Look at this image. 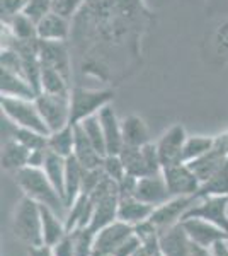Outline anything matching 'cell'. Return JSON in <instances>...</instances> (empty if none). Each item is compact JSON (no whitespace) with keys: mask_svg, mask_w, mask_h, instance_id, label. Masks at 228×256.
I'll use <instances>...</instances> for the list:
<instances>
[{"mask_svg":"<svg viewBox=\"0 0 228 256\" xmlns=\"http://www.w3.org/2000/svg\"><path fill=\"white\" fill-rule=\"evenodd\" d=\"M140 246H142V241L136 238V234H133V236L128 238L126 241L116 250V253L113 256H133L136 251H138Z\"/></svg>","mask_w":228,"mask_h":256,"instance_id":"b9f144b4","label":"cell"},{"mask_svg":"<svg viewBox=\"0 0 228 256\" xmlns=\"http://www.w3.org/2000/svg\"><path fill=\"white\" fill-rule=\"evenodd\" d=\"M153 208L155 207L138 200L136 196H119L118 220L126 222V224L135 227L136 224H140V222L150 218Z\"/></svg>","mask_w":228,"mask_h":256,"instance_id":"d6986e66","label":"cell"},{"mask_svg":"<svg viewBox=\"0 0 228 256\" xmlns=\"http://www.w3.org/2000/svg\"><path fill=\"white\" fill-rule=\"evenodd\" d=\"M119 158H121L124 169H126L128 174H133L136 178H145L152 176L150 171L145 162L142 147H133V146H123L121 152H119Z\"/></svg>","mask_w":228,"mask_h":256,"instance_id":"4dcf8cb0","label":"cell"},{"mask_svg":"<svg viewBox=\"0 0 228 256\" xmlns=\"http://www.w3.org/2000/svg\"><path fill=\"white\" fill-rule=\"evenodd\" d=\"M210 195L228 196V160L220 171H217L208 181H205L201 184L196 196H210Z\"/></svg>","mask_w":228,"mask_h":256,"instance_id":"d6a6232c","label":"cell"},{"mask_svg":"<svg viewBox=\"0 0 228 256\" xmlns=\"http://www.w3.org/2000/svg\"><path fill=\"white\" fill-rule=\"evenodd\" d=\"M73 132H75V146H73V158L82 164L85 169H94L102 166V159L104 156L99 154V150L94 147L89 137L85 135L84 128L80 125H73Z\"/></svg>","mask_w":228,"mask_h":256,"instance_id":"e0dca14e","label":"cell"},{"mask_svg":"<svg viewBox=\"0 0 228 256\" xmlns=\"http://www.w3.org/2000/svg\"><path fill=\"white\" fill-rule=\"evenodd\" d=\"M87 0H51V10L67 19H73L77 14H80Z\"/></svg>","mask_w":228,"mask_h":256,"instance_id":"d590c367","label":"cell"},{"mask_svg":"<svg viewBox=\"0 0 228 256\" xmlns=\"http://www.w3.org/2000/svg\"><path fill=\"white\" fill-rule=\"evenodd\" d=\"M215 46H217L218 53H228V20L220 24L215 32Z\"/></svg>","mask_w":228,"mask_h":256,"instance_id":"7bdbcfd3","label":"cell"},{"mask_svg":"<svg viewBox=\"0 0 228 256\" xmlns=\"http://www.w3.org/2000/svg\"><path fill=\"white\" fill-rule=\"evenodd\" d=\"M215 146V137H205V135H188V140L184 144L182 150V160L191 162V160L201 158L206 152H210Z\"/></svg>","mask_w":228,"mask_h":256,"instance_id":"1f68e13d","label":"cell"},{"mask_svg":"<svg viewBox=\"0 0 228 256\" xmlns=\"http://www.w3.org/2000/svg\"><path fill=\"white\" fill-rule=\"evenodd\" d=\"M121 128H123L124 146L143 147L145 144L152 142L147 123H145L143 118L136 116V114H128L126 118H123L121 120Z\"/></svg>","mask_w":228,"mask_h":256,"instance_id":"cb8c5ba5","label":"cell"},{"mask_svg":"<svg viewBox=\"0 0 228 256\" xmlns=\"http://www.w3.org/2000/svg\"><path fill=\"white\" fill-rule=\"evenodd\" d=\"M15 183H17V186L22 190V193L26 196L32 198L39 205H46L48 208L56 212L60 217H67L68 208L65 205V200L55 190L43 169L29 166L22 168L20 171L15 172Z\"/></svg>","mask_w":228,"mask_h":256,"instance_id":"6da1fadb","label":"cell"},{"mask_svg":"<svg viewBox=\"0 0 228 256\" xmlns=\"http://www.w3.org/2000/svg\"><path fill=\"white\" fill-rule=\"evenodd\" d=\"M70 94L63 96V94L39 92L36 96V106L43 122L46 123L49 134L70 125Z\"/></svg>","mask_w":228,"mask_h":256,"instance_id":"5b68a950","label":"cell"},{"mask_svg":"<svg viewBox=\"0 0 228 256\" xmlns=\"http://www.w3.org/2000/svg\"><path fill=\"white\" fill-rule=\"evenodd\" d=\"M106 176V172L102 171L101 168H94V169H85L84 172V180H82V192L80 195H87L89 196L90 193L94 192L95 186L102 181V178Z\"/></svg>","mask_w":228,"mask_h":256,"instance_id":"f35d334b","label":"cell"},{"mask_svg":"<svg viewBox=\"0 0 228 256\" xmlns=\"http://www.w3.org/2000/svg\"><path fill=\"white\" fill-rule=\"evenodd\" d=\"M65 168H67V159L55 154V152L48 150L43 171L46 172L48 180L51 181V184L55 186V190L60 193V196L63 200H65Z\"/></svg>","mask_w":228,"mask_h":256,"instance_id":"f546056e","label":"cell"},{"mask_svg":"<svg viewBox=\"0 0 228 256\" xmlns=\"http://www.w3.org/2000/svg\"><path fill=\"white\" fill-rule=\"evenodd\" d=\"M92 214H94V204L90 202V198L87 195H80L72 204V207H68L67 210V217H65L67 230L72 232L75 229H85V227H89L90 220H92Z\"/></svg>","mask_w":228,"mask_h":256,"instance_id":"7402d4cb","label":"cell"},{"mask_svg":"<svg viewBox=\"0 0 228 256\" xmlns=\"http://www.w3.org/2000/svg\"><path fill=\"white\" fill-rule=\"evenodd\" d=\"M12 232L27 248L43 246V220L38 202L26 195L20 198L12 218Z\"/></svg>","mask_w":228,"mask_h":256,"instance_id":"7a4b0ae2","label":"cell"},{"mask_svg":"<svg viewBox=\"0 0 228 256\" xmlns=\"http://www.w3.org/2000/svg\"><path fill=\"white\" fill-rule=\"evenodd\" d=\"M198 196H172L165 204L153 208L150 220L159 227L160 230L179 224L188 214V210L196 204Z\"/></svg>","mask_w":228,"mask_h":256,"instance_id":"30bf717a","label":"cell"},{"mask_svg":"<svg viewBox=\"0 0 228 256\" xmlns=\"http://www.w3.org/2000/svg\"><path fill=\"white\" fill-rule=\"evenodd\" d=\"M181 224L184 227L186 232H188L191 241L196 246L206 248V250H211L218 241L228 239V234L222 227L215 226L213 222H208V220H205V218H200V217L182 218Z\"/></svg>","mask_w":228,"mask_h":256,"instance_id":"7c38bea8","label":"cell"},{"mask_svg":"<svg viewBox=\"0 0 228 256\" xmlns=\"http://www.w3.org/2000/svg\"><path fill=\"white\" fill-rule=\"evenodd\" d=\"M53 256H75V238L73 232H67V236L51 248Z\"/></svg>","mask_w":228,"mask_h":256,"instance_id":"60d3db41","label":"cell"},{"mask_svg":"<svg viewBox=\"0 0 228 256\" xmlns=\"http://www.w3.org/2000/svg\"><path fill=\"white\" fill-rule=\"evenodd\" d=\"M46 156H48V148L31 150V154H29V160H27V166L29 168H36V169H43L44 162H46Z\"/></svg>","mask_w":228,"mask_h":256,"instance_id":"ee69618b","label":"cell"},{"mask_svg":"<svg viewBox=\"0 0 228 256\" xmlns=\"http://www.w3.org/2000/svg\"><path fill=\"white\" fill-rule=\"evenodd\" d=\"M49 12H51V0H27V6L24 9V14L31 18L36 24Z\"/></svg>","mask_w":228,"mask_h":256,"instance_id":"74e56055","label":"cell"},{"mask_svg":"<svg viewBox=\"0 0 228 256\" xmlns=\"http://www.w3.org/2000/svg\"><path fill=\"white\" fill-rule=\"evenodd\" d=\"M99 120H101L102 132H104L106 146H107V154H119L124 146L123 142V128H121V120L118 118L113 104L104 106L97 113Z\"/></svg>","mask_w":228,"mask_h":256,"instance_id":"9a60e30c","label":"cell"},{"mask_svg":"<svg viewBox=\"0 0 228 256\" xmlns=\"http://www.w3.org/2000/svg\"><path fill=\"white\" fill-rule=\"evenodd\" d=\"M189 217H200L213 222L215 226L222 227L228 234V196H198L196 204L184 216V218Z\"/></svg>","mask_w":228,"mask_h":256,"instance_id":"52a82bcc","label":"cell"},{"mask_svg":"<svg viewBox=\"0 0 228 256\" xmlns=\"http://www.w3.org/2000/svg\"><path fill=\"white\" fill-rule=\"evenodd\" d=\"M84 172L85 168L73 156L67 158V168H65V204H67V208L72 207L73 202L80 196Z\"/></svg>","mask_w":228,"mask_h":256,"instance_id":"d4e9b609","label":"cell"},{"mask_svg":"<svg viewBox=\"0 0 228 256\" xmlns=\"http://www.w3.org/2000/svg\"><path fill=\"white\" fill-rule=\"evenodd\" d=\"M39 92L48 94H67L72 92V80L67 79L63 74L56 72L53 68L41 67V77H39Z\"/></svg>","mask_w":228,"mask_h":256,"instance_id":"83f0119b","label":"cell"},{"mask_svg":"<svg viewBox=\"0 0 228 256\" xmlns=\"http://www.w3.org/2000/svg\"><path fill=\"white\" fill-rule=\"evenodd\" d=\"M165 183L172 196H196L201 188V181L194 174L188 162H179L162 169Z\"/></svg>","mask_w":228,"mask_h":256,"instance_id":"8992f818","label":"cell"},{"mask_svg":"<svg viewBox=\"0 0 228 256\" xmlns=\"http://www.w3.org/2000/svg\"><path fill=\"white\" fill-rule=\"evenodd\" d=\"M27 6V0H0V14H2V20L10 19L14 16L24 12Z\"/></svg>","mask_w":228,"mask_h":256,"instance_id":"ab89813d","label":"cell"},{"mask_svg":"<svg viewBox=\"0 0 228 256\" xmlns=\"http://www.w3.org/2000/svg\"><path fill=\"white\" fill-rule=\"evenodd\" d=\"M186 140H188V134H186V128L181 123H176L167 132L162 134V137L155 142L157 148H159L162 169L184 162L182 160V150H184Z\"/></svg>","mask_w":228,"mask_h":256,"instance_id":"9c48e42d","label":"cell"},{"mask_svg":"<svg viewBox=\"0 0 228 256\" xmlns=\"http://www.w3.org/2000/svg\"><path fill=\"white\" fill-rule=\"evenodd\" d=\"M92 204H94V214H92V220H90V224H89V229L95 234L101 229H104L106 226L118 220L119 195L106 196V198H102V200L92 202Z\"/></svg>","mask_w":228,"mask_h":256,"instance_id":"ffe728a7","label":"cell"},{"mask_svg":"<svg viewBox=\"0 0 228 256\" xmlns=\"http://www.w3.org/2000/svg\"><path fill=\"white\" fill-rule=\"evenodd\" d=\"M193 246L181 222L160 230V251L164 256H193Z\"/></svg>","mask_w":228,"mask_h":256,"instance_id":"5bb4252c","label":"cell"},{"mask_svg":"<svg viewBox=\"0 0 228 256\" xmlns=\"http://www.w3.org/2000/svg\"><path fill=\"white\" fill-rule=\"evenodd\" d=\"M0 94L5 98L36 99L39 92L29 84L26 77L9 72V70H2L0 72Z\"/></svg>","mask_w":228,"mask_h":256,"instance_id":"ac0fdd59","label":"cell"},{"mask_svg":"<svg viewBox=\"0 0 228 256\" xmlns=\"http://www.w3.org/2000/svg\"><path fill=\"white\" fill-rule=\"evenodd\" d=\"M194 244V242H193ZM193 256H213L211 254V250H206V248H201V246H193Z\"/></svg>","mask_w":228,"mask_h":256,"instance_id":"c3c4849f","label":"cell"},{"mask_svg":"<svg viewBox=\"0 0 228 256\" xmlns=\"http://www.w3.org/2000/svg\"><path fill=\"white\" fill-rule=\"evenodd\" d=\"M0 108H2L3 116L10 120L14 126L29 128L41 134L49 135L46 123L41 118V113L36 106L34 99H24V98H0Z\"/></svg>","mask_w":228,"mask_h":256,"instance_id":"277c9868","label":"cell"},{"mask_svg":"<svg viewBox=\"0 0 228 256\" xmlns=\"http://www.w3.org/2000/svg\"><path fill=\"white\" fill-rule=\"evenodd\" d=\"M133 234V226L126 222L116 220L106 226L94 236V256H113L116 250Z\"/></svg>","mask_w":228,"mask_h":256,"instance_id":"ba28073f","label":"cell"},{"mask_svg":"<svg viewBox=\"0 0 228 256\" xmlns=\"http://www.w3.org/2000/svg\"><path fill=\"white\" fill-rule=\"evenodd\" d=\"M102 171L106 172V176L113 178L114 181L123 180V176L126 174V169L119 154H107L102 159Z\"/></svg>","mask_w":228,"mask_h":256,"instance_id":"8d00e7d4","label":"cell"},{"mask_svg":"<svg viewBox=\"0 0 228 256\" xmlns=\"http://www.w3.org/2000/svg\"><path fill=\"white\" fill-rule=\"evenodd\" d=\"M78 125L84 128L85 135L89 137L90 142L94 144V147L99 150V154L107 156V146H106L104 132H102L101 120H99L97 114H94V116H89V118L82 120V122L78 123Z\"/></svg>","mask_w":228,"mask_h":256,"instance_id":"836d02e7","label":"cell"},{"mask_svg":"<svg viewBox=\"0 0 228 256\" xmlns=\"http://www.w3.org/2000/svg\"><path fill=\"white\" fill-rule=\"evenodd\" d=\"M133 256H153V253L150 250H148V248H145L143 244L138 248V251H136V253L133 254Z\"/></svg>","mask_w":228,"mask_h":256,"instance_id":"681fc988","label":"cell"},{"mask_svg":"<svg viewBox=\"0 0 228 256\" xmlns=\"http://www.w3.org/2000/svg\"><path fill=\"white\" fill-rule=\"evenodd\" d=\"M114 99L113 89H84L72 88L70 94V125H77L82 120L94 116Z\"/></svg>","mask_w":228,"mask_h":256,"instance_id":"3957f363","label":"cell"},{"mask_svg":"<svg viewBox=\"0 0 228 256\" xmlns=\"http://www.w3.org/2000/svg\"><path fill=\"white\" fill-rule=\"evenodd\" d=\"M17 142L22 144L27 150H38V148H48V135L41 134L36 130H29V128H19L15 126L14 134H12Z\"/></svg>","mask_w":228,"mask_h":256,"instance_id":"e575fe53","label":"cell"},{"mask_svg":"<svg viewBox=\"0 0 228 256\" xmlns=\"http://www.w3.org/2000/svg\"><path fill=\"white\" fill-rule=\"evenodd\" d=\"M41 67L53 68L72 80V55L67 41H43L39 40Z\"/></svg>","mask_w":228,"mask_h":256,"instance_id":"8fae6325","label":"cell"},{"mask_svg":"<svg viewBox=\"0 0 228 256\" xmlns=\"http://www.w3.org/2000/svg\"><path fill=\"white\" fill-rule=\"evenodd\" d=\"M27 256H53V251L49 246H36L27 248Z\"/></svg>","mask_w":228,"mask_h":256,"instance_id":"bcb514c9","label":"cell"},{"mask_svg":"<svg viewBox=\"0 0 228 256\" xmlns=\"http://www.w3.org/2000/svg\"><path fill=\"white\" fill-rule=\"evenodd\" d=\"M72 34V19L56 12H49L38 22V40L43 41H67Z\"/></svg>","mask_w":228,"mask_h":256,"instance_id":"2e32d148","label":"cell"},{"mask_svg":"<svg viewBox=\"0 0 228 256\" xmlns=\"http://www.w3.org/2000/svg\"><path fill=\"white\" fill-rule=\"evenodd\" d=\"M153 256H164V253H162V251L159 250V251H157V253H153Z\"/></svg>","mask_w":228,"mask_h":256,"instance_id":"f907efd6","label":"cell"},{"mask_svg":"<svg viewBox=\"0 0 228 256\" xmlns=\"http://www.w3.org/2000/svg\"><path fill=\"white\" fill-rule=\"evenodd\" d=\"M29 154H31V150H27L22 144L12 137L2 147V168L5 171L17 172L27 166Z\"/></svg>","mask_w":228,"mask_h":256,"instance_id":"4316f807","label":"cell"},{"mask_svg":"<svg viewBox=\"0 0 228 256\" xmlns=\"http://www.w3.org/2000/svg\"><path fill=\"white\" fill-rule=\"evenodd\" d=\"M2 32L17 41L36 40L38 38V24L31 18H27L24 12H20L14 18L2 20Z\"/></svg>","mask_w":228,"mask_h":256,"instance_id":"603a6c76","label":"cell"},{"mask_svg":"<svg viewBox=\"0 0 228 256\" xmlns=\"http://www.w3.org/2000/svg\"><path fill=\"white\" fill-rule=\"evenodd\" d=\"M213 148L217 152H220L222 156L228 158V130L215 137V146H213Z\"/></svg>","mask_w":228,"mask_h":256,"instance_id":"f6af8a7d","label":"cell"},{"mask_svg":"<svg viewBox=\"0 0 228 256\" xmlns=\"http://www.w3.org/2000/svg\"><path fill=\"white\" fill-rule=\"evenodd\" d=\"M135 196L138 198V200L145 202V204L152 205V207H159V205L165 204V202L172 198L162 172L140 178L138 184H136V190H135Z\"/></svg>","mask_w":228,"mask_h":256,"instance_id":"4fadbf2b","label":"cell"},{"mask_svg":"<svg viewBox=\"0 0 228 256\" xmlns=\"http://www.w3.org/2000/svg\"><path fill=\"white\" fill-rule=\"evenodd\" d=\"M228 160V158L225 156H222L220 152H217L215 148H211L210 152H206L205 156H201V158L191 160L189 168L194 171V174L198 176V180L201 181V184L205 183V181H208L211 176L215 174L217 171H220L223 166H225V162Z\"/></svg>","mask_w":228,"mask_h":256,"instance_id":"484cf974","label":"cell"},{"mask_svg":"<svg viewBox=\"0 0 228 256\" xmlns=\"http://www.w3.org/2000/svg\"><path fill=\"white\" fill-rule=\"evenodd\" d=\"M41 220H43V244L53 248L60 239L67 236V226L65 218L60 217L56 212L48 208L46 205H41Z\"/></svg>","mask_w":228,"mask_h":256,"instance_id":"44dd1931","label":"cell"},{"mask_svg":"<svg viewBox=\"0 0 228 256\" xmlns=\"http://www.w3.org/2000/svg\"><path fill=\"white\" fill-rule=\"evenodd\" d=\"M73 146H75L73 125H67L48 135V150L55 152V154L61 156L65 159L73 156Z\"/></svg>","mask_w":228,"mask_h":256,"instance_id":"f1b7e54d","label":"cell"},{"mask_svg":"<svg viewBox=\"0 0 228 256\" xmlns=\"http://www.w3.org/2000/svg\"><path fill=\"white\" fill-rule=\"evenodd\" d=\"M211 254L213 256H228V239L218 241L217 244L211 248Z\"/></svg>","mask_w":228,"mask_h":256,"instance_id":"7dc6e473","label":"cell"}]
</instances>
